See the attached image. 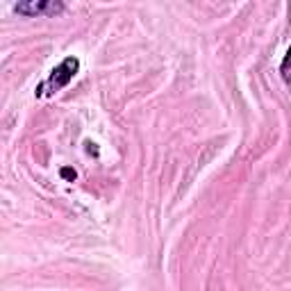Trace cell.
<instances>
[{
    "mask_svg": "<svg viewBox=\"0 0 291 291\" xmlns=\"http://www.w3.org/2000/svg\"><path fill=\"white\" fill-rule=\"evenodd\" d=\"M77 68H80V60H77V57H66L57 68H53V73H50V77H48L46 82L36 89V96L55 94V91L64 89L66 84L73 80V75L77 73Z\"/></svg>",
    "mask_w": 291,
    "mask_h": 291,
    "instance_id": "obj_1",
    "label": "cell"
},
{
    "mask_svg": "<svg viewBox=\"0 0 291 291\" xmlns=\"http://www.w3.org/2000/svg\"><path fill=\"white\" fill-rule=\"evenodd\" d=\"M14 12L23 16H55L64 12V2L62 0H25L14 5Z\"/></svg>",
    "mask_w": 291,
    "mask_h": 291,
    "instance_id": "obj_2",
    "label": "cell"
},
{
    "mask_svg": "<svg viewBox=\"0 0 291 291\" xmlns=\"http://www.w3.org/2000/svg\"><path fill=\"white\" fill-rule=\"evenodd\" d=\"M60 175L66 180V182H75V180H77V171H75V168H71V166H64L60 171Z\"/></svg>",
    "mask_w": 291,
    "mask_h": 291,
    "instance_id": "obj_3",
    "label": "cell"
},
{
    "mask_svg": "<svg viewBox=\"0 0 291 291\" xmlns=\"http://www.w3.org/2000/svg\"><path fill=\"white\" fill-rule=\"evenodd\" d=\"M287 64H289V55H287L285 62H282V75H285V80H287Z\"/></svg>",
    "mask_w": 291,
    "mask_h": 291,
    "instance_id": "obj_4",
    "label": "cell"
}]
</instances>
